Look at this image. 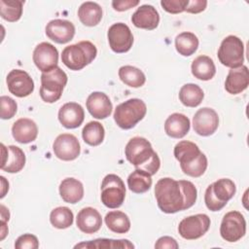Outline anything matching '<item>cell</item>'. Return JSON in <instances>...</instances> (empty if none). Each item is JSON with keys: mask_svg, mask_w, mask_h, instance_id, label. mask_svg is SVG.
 Masks as SVG:
<instances>
[{"mask_svg": "<svg viewBox=\"0 0 249 249\" xmlns=\"http://www.w3.org/2000/svg\"><path fill=\"white\" fill-rule=\"evenodd\" d=\"M38 247V238L31 233H24L18 236L15 242V248L17 249H37Z\"/></svg>", "mask_w": 249, "mask_h": 249, "instance_id": "40", "label": "cell"}, {"mask_svg": "<svg viewBox=\"0 0 249 249\" xmlns=\"http://www.w3.org/2000/svg\"><path fill=\"white\" fill-rule=\"evenodd\" d=\"M87 109L95 119L102 120L109 117L113 110L109 96L101 91H93L87 98Z\"/></svg>", "mask_w": 249, "mask_h": 249, "instance_id": "16", "label": "cell"}, {"mask_svg": "<svg viewBox=\"0 0 249 249\" xmlns=\"http://www.w3.org/2000/svg\"><path fill=\"white\" fill-rule=\"evenodd\" d=\"M212 191L219 201L227 204L228 201L234 196L236 187L233 181L231 179L222 178L212 183Z\"/></svg>", "mask_w": 249, "mask_h": 249, "instance_id": "35", "label": "cell"}, {"mask_svg": "<svg viewBox=\"0 0 249 249\" xmlns=\"http://www.w3.org/2000/svg\"><path fill=\"white\" fill-rule=\"evenodd\" d=\"M125 197V187L122 178L116 174L106 175L101 183V202L108 208L120 207Z\"/></svg>", "mask_w": 249, "mask_h": 249, "instance_id": "6", "label": "cell"}, {"mask_svg": "<svg viewBox=\"0 0 249 249\" xmlns=\"http://www.w3.org/2000/svg\"><path fill=\"white\" fill-rule=\"evenodd\" d=\"M76 225L81 231L91 234L100 230L102 218L95 208L85 207L79 211L76 218Z\"/></svg>", "mask_w": 249, "mask_h": 249, "instance_id": "20", "label": "cell"}, {"mask_svg": "<svg viewBox=\"0 0 249 249\" xmlns=\"http://www.w3.org/2000/svg\"><path fill=\"white\" fill-rule=\"evenodd\" d=\"M46 35L57 44H66L73 39L75 26L67 19H53L46 26Z\"/></svg>", "mask_w": 249, "mask_h": 249, "instance_id": "15", "label": "cell"}, {"mask_svg": "<svg viewBox=\"0 0 249 249\" xmlns=\"http://www.w3.org/2000/svg\"><path fill=\"white\" fill-rule=\"evenodd\" d=\"M74 248H97V249H108V248H134V245L127 239H109V238H97L90 241L81 242L76 244Z\"/></svg>", "mask_w": 249, "mask_h": 249, "instance_id": "33", "label": "cell"}, {"mask_svg": "<svg viewBox=\"0 0 249 249\" xmlns=\"http://www.w3.org/2000/svg\"><path fill=\"white\" fill-rule=\"evenodd\" d=\"M12 134L15 140L21 144L33 142L38 135V127L34 121L21 118L17 120L12 126Z\"/></svg>", "mask_w": 249, "mask_h": 249, "instance_id": "22", "label": "cell"}, {"mask_svg": "<svg viewBox=\"0 0 249 249\" xmlns=\"http://www.w3.org/2000/svg\"><path fill=\"white\" fill-rule=\"evenodd\" d=\"M59 195L65 202L75 204L84 196V186L78 179L65 178L59 185Z\"/></svg>", "mask_w": 249, "mask_h": 249, "instance_id": "25", "label": "cell"}, {"mask_svg": "<svg viewBox=\"0 0 249 249\" xmlns=\"http://www.w3.org/2000/svg\"><path fill=\"white\" fill-rule=\"evenodd\" d=\"M32 58L40 71L43 73L50 72L57 66L58 52L51 43L42 42L35 47Z\"/></svg>", "mask_w": 249, "mask_h": 249, "instance_id": "13", "label": "cell"}, {"mask_svg": "<svg viewBox=\"0 0 249 249\" xmlns=\"http://www.w3.org/2000/svg\"><path fill=\"white\" fill-rule=\"evenodd\" d=\"M131 22L137 28L156 29L160 22V15L152 5H142L131 16Z\"/></svg>", "mask_w": 249, "mask_h": 249, "instance_id": "19", "label": "cell"}, {"mask_svg": "<svg viewBox=\"0 0 249 249\" xmlns=\"http://www.w3.org/2000/svg\"><path fill=\"white\" fill-rule=\"evenodd\" d=\"M126 160L136 168L155 175L160 166V160L151 143L144 137L131 138L124 148Z\"/></svg>", "mask_w": 249, "mask_h": 249, "instance_id": "2", "label": "cell"}, {"mask_svg": "<svg viewBox=\"0 0 249 249\" xmlns=\"http://www.w3.org/2000/svg\"><path fill=\"white\" fill-rule=\"evenodd\" d=\"M85 119L83 107L76 102H68L63 104L58 111V121L65 128L79 127Z\"/></svg>", "mask_w": 249, "mask_h": 249, "instance_id": "18", "label": "cell"}, {"mask_svg": "<svg viewBox=\"0 0 249 249\" xmlns=\"http://www.w3.org/2000/svg\"><path fill=\"white\" fill-rule=\"evenodd\" d=\"M78 17L84 25L95 26L102 18V8L95 2H84L78 10Z\"/></svg>", "mask_w": 249, "mask_h": 249, "instance_id": "27", "label": "cell"}, {"mask_svg": "<svg viewBox=\"0 0 249 249\" xmlns=\"http://www.w3.org/2000/svg\"><path fill=\"white\" fill-rule=\"evenodd\" d=\"M8 90L17 97H26L34 90V82L29 74L20 69H13L6 78Z\"/></svg>", "mask_w": 249, "mask_h": 249, "instance_id": "12", "label": "cell"}, {"mask_svg": "<svg viewBox=\"0 0 249 249\" xmlns=\"http://www.w3.org/2000/svg\"><path fill=\"white\" fill-rule=\"evenodd\" d=\"M82 136L88 145L98 146L104 140L105 129L99 122L91 121L84 126L82 130Z\"/></svg>", "mask_w": 249, "mask_h": 249, "instance_id": "34", "label": "cell"}, {"mask_svg": "<svg viewBox=\"0 0 249 249\" xmlns=\"http://www.w3.org/2000/svg\"><path fill=\"white\" fill-rule=\"evenodd\" d=\"M249 85L248 68L241 65L236 68H231L225 81V89L231 94H238L247 89Z\"/></svg>", "mask_w": 249, "mask_h": 249, "instance_id": "21", "label": "cell"}, {"mask_svg": "<svg viewBox=\"0 0 249 249\" xmlns=\"http://www.w3.org/2000/svg\"><path fill=\"white\" fill-rule=\"evenodd\" d=\"M219 61L230 68H236L243 65L244 45L241 39L234 35L227 36L221 43L218 50Z\"/></svg>", "mask_w": 249, "mask_h": 249, "instance_id": "7", "label": "cell"}, {"mask_svg": "<svg viewBox=\"0 0 249 249\" xmlns=\"http://www.w3.org/2000/svg\"><path fill=\"white\" fill-rule=\"evenodd\" d=\"M206 6H207V1L205 0H193V1L189 0V4L187 5L185 11L191 14H198L204 11Z\"/></svg>", "mask_w": 249, "mask_h": 249, "instance_id": "45", "label": "cell"}, {"mask_svg": "<svg viewBox=\"0 0 249 249\" xmlns=\"http://www.w3.org/2000/svg\"><path fill=\"white\" fill-rule=\"evenodd\" d=\"M191 123L188 117L180 113H173L165 120L164 131L172 138H183L190 130Z\"/></svg>", "mask_w": 249, "mask_h": 249, "instance_id": "23", "label": "cell"}, {"mask_svg": "<svg viewBox=\"0 0 249 249\" xmlns=\"http://www.w3.org/2000/svg\"><path fill=\"white\" fill-rule=\"evenodd\" d=\"M246 233V221L238 211H230L223 217L220 234L229 242H235L241 239Z\"/></svg>", "mask_w": 249, "mask_h": 249, "instance_id": "8", "label": "cell"}, {"mask_svg": "<svg viewBox=\"0 0 249 249\" xmlns=\"http://www.w3.org/2000/svg\"><path fill=\"white\" fill-rule=\"evenodd\" d=\"M179 247L177 241L170 236H161L160 237L156 244H155V248L158 249H164V248H168V249H177Z\"/></svg>", "mask_w": 249, "mask_h": 249, "instance_id": "43", "label": "cell"}, {"mask_svg": "<svg viewBox=\"0 0 249 249\" xmlns=\"http://www.w3.org/2000/svg\"><path fill=\"white\" fill-rule=\"evenodd\" d=\"M210 227V218L206 214H196L184 218L178 226L179 234L188 240L204 235Z\"/></svg>", "mask_w": 249, "mask_h": 249, "instance_id": "9", "label": "cell"}, {"mask_svg": "<svg viewBox=\"0 0 249 249\" xmlns=\"http://www.w3.org/2000/svg\"><path fill=\"white\" fill-rule=\"evenodd\" d=\"M1 169L9 173L19 172L25 164V155L23 151L19 147L14 145L5 147L4 144H1Z\"/></svg>", "mask_w": 249, "mask_h": 249, "instance_id": "17", "label": "cell"}, {"mask_svg": "<svg viewBox=\"0 0 249 249\" xmlns=\"http://www.w3.org/2000/svg\"><path fill=\"white\" fill-rule=\"evenodd\" d=\"M204 97L203 90L196 84H185L179 90V99L187 107L198 106Z\"/></svg>", "mask_w": 249, "mask_h": 249, "instance_id": "29", "label": "cell"}, {"mask_svg": "<svg viewBox=\"0 0 249 249\" xmlns=\"http://www.w3.org/2000/svg\"><path fill=\"white\" fill-rule=\"evenodd\" d=\"M66 73L58 66L50 72L42 73L41 75V87L40 96L47 103H53L57 101L64 87L67 84Z\"/></svg>", "mask_w": 249, "mask_h": 249, "instance_id": "5", "label": "cell"}, {"mask_svg": "<svg viewBox=\"0 0 249 249\" xmlns=\"http://www.w3.org/2000/svg\"><path fill=\"white\" fill-rule=\"evenodd\" d=\"M219 117L212 108L203 107L198 109L193 118V127L195 132L200 136L212 135L218 128Z\"/></svg>", "mask_w": 249, "mask_h": 249, "instance_id": "14", "label": "cell"}, {"mask_svg": "<svg viewBox=\"0 0 249 249\" xmlns=\"http://www.w3.org/2000/svg\"><path fill=\"white\" fill-rule=\"evenodd\" d=\"M174 157L179 161L181 169L194 162L202 153L194 142L182 140L174 147Z\"/></svg>", "mask_w": 249, "mask_h": 249, "instance_id": "24", "label": "cell"}, {"mask_svg": "<svg viewBox=\"0 0 249 249\" xmlns=\"http://www.w3.org/2000/svg\"><path fill=\"white\" fill-rule=\"evenodd\" d=\"M147 113L145 102L139 98H130L119 104L114 112V120L123 129H130L140 122Z\"/></svg>", "mask_w": 249, "mask_h": 249, "instance_id": "4", "label": "cell"}, {"mask_svg": "<svg viewBox=\"0 0 249 249\" xmlns=\"http://www.w3.org/2000/svg\"><path fill=\"white\" fill-rule=\"evenodd\" d=\"M111 50L117 53L128 52L133 44V35L130 28L124 22L112 24L107 33Z\"/></svg>", "mask_w": 249, "mask_h": 249, "instance_id": "10", "label": "cell"}, {"mask_svg": "<svg viewBox=\"0 0 249 249\" xmlns=\"http://www.w3.org/2000/svg\"><path fill=\"white\" fill-rule=\"evenodd\" d=\"M54 156L65 161L76 160L81 153V146L78 138L70 133L59 134L53 144Z\"/></svg>", "mask_w": 249, "mask_h": 249, "instance_id": "11", "label": "cell"}, {"mask_svg": "<svg viewBox=\"0 0 249 249\" xmlns=\"http://www.w3.org/2000/svg\"><path fill=\"white\" fill-rule=\"evenodd\" d=\"M107 228L116 233H125L130 229V220L128 216L122 211H110L104 218Z\"/></svg>", "mask_w": 249, "mask_h": 249, "instance_id": "30", "label": "cell"}, {"mask_svg": "<svg viewBox=\"0 0 249 249\" xmlns=\"http://www.w3.org/2000/svg\"><path fill=\"white\" fill-rule=\"evenodd\" d=\"M155 196L159 208L172 214L192 207L196 201L197 191L191 181L165 177L156 183Z\"/></svg>", "mask_w": 249, "mask_h": 249, "instance_id": "1", "label": "cell"}, {"mask_svg": "<svg viewBox=\"0 0 249 249\" xmlns=\"http://www.w3.org/2000/svg\"><path fill=\"white\" fill-rule=\"evenodd\" d=\"M74 221L73 212L66 206H59L52 210L50 214L51 224L59 230L67 229L72 226Z\"/></svg>", "mask_w": 249, "mask_h": 249, "instance_id": "37", "label": "cell"}, {"mask_svg": "<svg viewBox=\"0 0 249 249\" xmlns=\"http://www.w3.org/2000/svg\"><path fill=\"white\" fill-rule=\"evenodd\" d=\"M96 54L97 49L91 42L81 41L63 49L61 61L70 70L78 71L92 62Z\"/></svg>", "mask_w": 249, "mask_h": 249, "instance_id": "3", "label": "cell"}, {"mask_svg": "<svg viewBox=\"0 0 249 249\" xmlns=\"http://www.w3.org/2000/svg\"><path fill=\"white\" fill-rule=\"evenodd\" d=\"M139 4L138 0H115L112 2L113 8L118 12L129 10Z\"/></svg>", "mask_w": 249, "mask_h": 249, "instance_id": "44", "label": "cell"}, {"mask_svg": "<svg viewBox=\"0 0 249 249\" xmlns=\"http://www.w3.org/2000/svg\"><path fill=\"white\" fill-rule=\"evenodd\" d=\"M0 208H1V222L7 223L9 221V219H10L9 210L3 204H1Z\"/></svg>", "mask_w": 249, "mask_h": 249, "instance_id": "46", "label": "cell"}, {"mask_svg": "<svg viewBox=\"0 0 249 249\" xmlns=\"http://www.w3.org/2000/svg\"><path fill=\"white\" fill-rule=\"evenodd\" d=\"M175 48L179 54L190 56L196 52L198 48V39L192 32H182L175 38Z\"/></svg>", "mask_w": 249, "mask_h": 249, "instance_id": "31", "label": "cell"}, {"mask_svg": "<svg viewBox=\"0 0 249 249\" xmlns=\"http://www.w3.org/2000/svg\"><path fill=\"white\" fill-rule=\"evenodd\" d=\"M189 0H161L160 5L164 11L170 14H179L185 11Z\"/></svg>", "mask_w": 249, "mask_h": 249, "instance_id": "41", "label": "cell"}, {"mask_svg": "<svg viewBox=\"0 0 249 249\" xmlns=\"http://www.w3.org/2000/svg\"><path fill=\"white\" fill-rule=\"evenodd\" d=\"M119 77L123 83L130 88H140L146 82L142 70L131 65H124L119 69Z\"/></svg>", "mask_w": 249, "mask_h": 249, "instance_id": "32", "label": "cell"}, {"mask_svg": "<svg viewBox=\"0 0 249 249\" xmlns=\"http://www.w3.org/2000/svg\"><path fill=\"white\" fill-rule=\"evenodd\" d=\"M0 104H1V113H0L1 119L9 120L16 115L18 111V105L13 98L6 95H2L0 97Z\"/></svg>", "mask_w": 249, "mask_h": 249, "instance_id": "39", "label": "cell"}, {"mask_svg": "<svg viewBox=\"0 0 249 249\" xmlns=\"http://www.w3.org/2000/svg\"><path fill=\"white\" fill-rule=\"evenodd\" d=\"M152 183V175L138 168L132 171L127 177V186L135 194L146 193L150 190Z\"/></svg>", "mask_w": 249, "mask_h": 249, "instance_id": "28", "label": "cell"}, {"mask_svg": "<svg viewBox=\"0 0 249 249\" xmlns=\"http://www.w3.org/2000/svg\"><path fill=\"white\" fill-rule=\"evenodd\" d=\"M192 74L201 81L211 80L216 74V67L212 58L207 55H199L192 62Z\"/></svg>", "mask_w": 249, "mask_h": 249, "instance_id": "26", "label": "cell"}, {"mask_svg": "<svg viewBox=\"0 0 249 249\" xmlns=\"http://www.w3.org/2000/svg\"><path fill=\"white\" fill-rule=\"evenodd\" d=\"M207 164H208L207 158L203 153H201L200 156L194 162L182 168V171L191 177H195V178L200 177L205 172L207 168Z\"/></svg>", "mask_w": 249, "mask_h": 249, "instance_id": "38", "label": "cell"}, {"mask_svg": "<svg viewBox=\"0 0 249 249\" xmlns=\"http://www.w3.org/2000/svg\"><path fill=\"white\" fill-rule=\"evenodd\" d=\"M22 0H0V16L9 22L18 20L22 15Z\"/></svg>", "mask_w": 249, "mask_h": 249, "instance_id": "36", "label": "cell"}, {"mask_svg": "<svg viewBox=\"0 0 249 249\" xmlns=\"http://www.w3.org/2000/svg\"><path fill=\"white\" fill-rule=\"evenodd\" d=\"M204 202H205V205L206 207L210 210V211H219L221 210L224 206H226L225 203L219 201L216 196H214L213 194V191H212V184H210L206 191H205V194H204Z\"/></svg>", "mask_w": 249, "mask_h": 249, "instance_id": "42", "label": "cell"}]
</instances>
